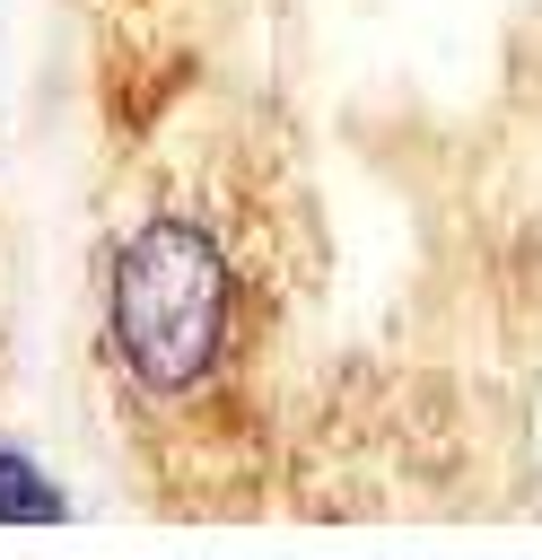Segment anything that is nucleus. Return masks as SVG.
Segmentation results:
<instances>
[{
	"mask_svg": "<svg viewBox=\"0 0 542 560\" xmlns=\"http://www.w3.org/2000/svg\"><path fill=\"white\" fill-rule=\"evenodd\" d=\"M262 271L201 201H149L105 245V368L140 402L219 394L262 341Z\"/></svg>",
	"mask_w": 542,
	"mask_h": 560,
	"instance_id": "1",
	"label": "nucleus"
},
{
	"mask_svg": "<svg viewBox=\"0 0 542 560\" xmlns=\"http://www.w3.org/2000/svg\"><path fill=\"white\" fill-rule=\"evenodd\" d=\"M0 525H70V490L17 438H0Z\"/></svg>",
	"mask_w": 542,
	"mask_h": 560,
	"instance_id": "2",
	"label": "nucleus"
}]
</instances>
